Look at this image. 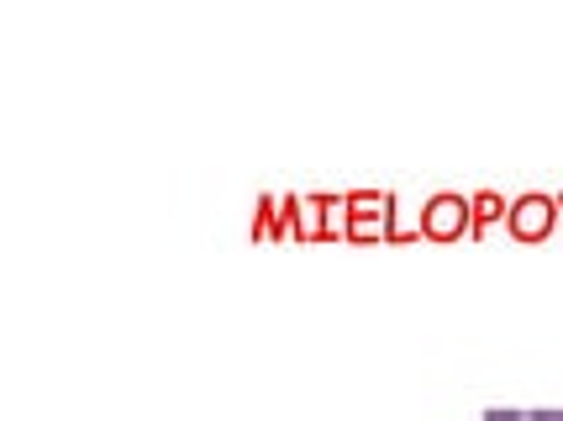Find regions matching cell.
<instances>
[{
    "instance_id": "6da1fadb",
    "label": "cell",
    "mask_w": 563,
    "mask_h": 421,
    "mask_svg": "<svg viewBox=\"0 0 563 421\" xmlns=\"http://www.w3.org/2000/svg\"><path fill=\"white\" fill-rule=\"evenodd\" d=\"M464 217H468V206L459 196H438L432 206H427L421 226H427L432 237H459V232H464Z\"/></svg>"
},
{
    "instance_id": "7a4b0ae2",
    "label": "cell",
    "mask_w": 563,
    "mask_h": 421,
    "mask_svg": "<svg viewBox=\"0 0 563 421\" xmlns=\"http://www.w3.org/2000/svg\"><path fill=\"white\" fill-rule=\"evenodd\" d=\"M511 226H516V237H542L548 226H553V206L542 196H527V200H516V211H511Z\"/></svg>"
},
{
    "instance_id": "3957f363",
    "label": "cell",
    "mask_w": 563,
    "mask_h": 421,
    "mask_svg": "<svg viewBox=\"0 0 563 421\" xmlns=\"http://www.w3.org/2000/svg\"><path fill=\"white\" fill-rule=\"evenodd\" d=\"M485 421H516V411H490Z\"/></svg>"
}]
</instances>
